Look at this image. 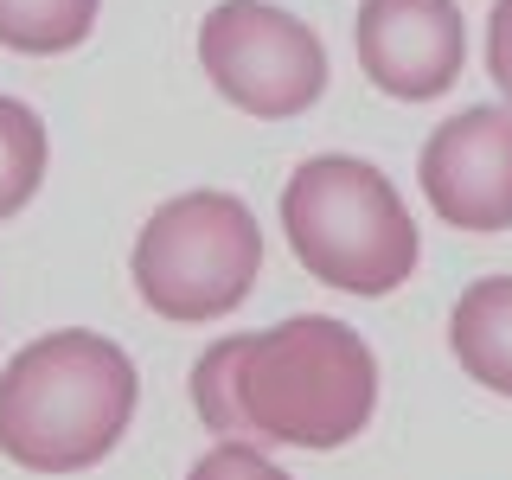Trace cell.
<instances>
[{
	"label": "cell",
	"instance_id": "1",
	"mask_svg": "<svg viewBox=\"0 0 512 480\" xmlns=\"http://www.w3.org/2000/svg\"><path fill=\"white\" fill-rule=\"evenodd\" d=\"M192 404L218 436L282 448H346L378 410V359L346 320L295 314L231 333L192 365Z\"/></svg>",
	"mask_w": 512,
	"mask_h": 480
},
{
	"label": "cell",
	"instance_id": "2",
	"mask_svg": "<svg viewBox=\"0 0 512 480\" xmlns=\"http://www.w3.org/2000/svg\"><path fill=\"white\" fill-rule=\"evenodd\" d=\"M135 365L90 327H58L20 346L0 372V455L32 474L96 468L135 416Z\"/></svg>",
	"mask_w": 512,
	"mask_h": 480
},
{
	"label": "cell",
	"instance_id": "3",
	"mask_svg": "<svg viewBox=\"0 0 512 480\" xmlns=\"http://www.w3.org/2000/svg\"><path fill=\"white\" fill-rule=\"evenodd\" d=\"M282 231L301 269L340 295H391L416 269V218L372 160L314 154L288 173Z\"/></svg>",
	"mask_w": 512,
	"mask_h": 480
},
{
	"label": "cell",
	"instance_id": "4",
	"mask_svg": "<svg viewBox=\"0 0 512 480\" xmlns=\"http://www.w3.org/2000/svg\"><path fill=\"white\" fill-rule=\"evenodd\" d=\"M263 276V231L237 192H180L141 224L135 288L167 320H218Z\"/></svg>",
	"mask_w": 512,
	"mask_h": 480
},
{
	"label": "cell",
	"instance_id": "5",
	"mask_svg": "<svg viewBox=\"0 0 512 480\" xmlns=\"http://www.w3.org/2000/svg\"><path fill=\"white\" fill-rule=\"evenodd\" d=\"M199 58L224 103H237L244 116H263V122L301 116L327 90L320 39L269 0H218L199 26Z\"/></svg>",
	"mask_w": 512,
	"mask_h": 480
},
{
	"label": "cell",
	"instance_id": "6",
	"mask_svg": "<svg viewBox=\"0 0 512 480\" xmlns=\"http://www.w3.org/2000/svg\"><path fill=\"white\" fill-rule=\"evenodd\" d=\"M423 199L455 231H512V103L448 116L416 160Z\"/></svg>",
	"mask_w": 512,
	"mask_h": 480
},
{
	"label": "cell",
	"instance_id": "7",
	"mask_svg": "<svg viewBox=\"0 0 512 480\" xmlns=\"http://www.w3.org/2000/svg\"><path fill=\"white\" fill-rule=\"evenodd\" d=\"M359 71L397 103H436L468 64V20L455 0H359Z\"/></svg>",
	"mask_w": 512,
	"mask_h": 480
},
{
	"label": "cell",
	"instance_id": "8",
	"mask_svg": "<svg viewBox=\"0 0 512 480\" xmlns=\"http://www.w3.org/2000/svg\"><path fill=\"white\" fill-rule=\"evenodd\" d=\"M448 346L474 384L512 397V276H480L461 288L448 314Z\"/></svg>",
	"mask_w": 512,
	"mask_h": 480
},
{
	"label": "cell",
	"instance_id": "9",
	"mask_svg": "<svg viewBox=\"0 0 512 480\" xmlns=\"http://www.w3.org/2000/svg\"><path fill=\"white\" fill-rule=\"evenodd\" d=\"M103 0H0V45L26 58L77 52L96 26Z\"/></svg>",
	"mask_w": 512,
	"mask_h": 480
},
{
	"label": "cell",
	"instance_id": "10",
	"mask_svg": "<svg viewBox=\"0 0 512 480\" xmlns=\"http://www.w3.org/2000/svg\"><path fill=\"white\" fill-rule=\"evenodd\" d=\"M45 122L39 109L0 96V218H13L20 205H32V192L45 180Z\"/></svg>",
	"mask_w": 512,
	"mask_h": 480
},
{
	"label": "cell",
	"instance_id": "11",
	"mask_svg": "<svg viewBox=\"0 0 512 480\" xmlns=\"http://www.w3.org/2000/svg\"><path fill=\"white\" fill-rule=\"evenodd\" d=\"M186 480H288V474H282L256 442H218Z\"/></svg>",
	"mask_w": 512,
	"mask_h": 480
},
{
	"label": "cell",
	"instance_id": "12",
	"mask_svg": "<svg viewBox=\"0 0 512 480\" xmlns=\"http://www.w3.org/2000/svg\"><path fill=\"white\" fill-rule=\"evenodd\" d=\"M487 71H493V84L512 96V0H493V20H487Z\"/></svg>",
	"mask_w": 512,
	"mask_h": 480
}]
</instances>
